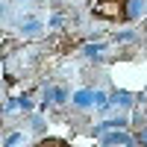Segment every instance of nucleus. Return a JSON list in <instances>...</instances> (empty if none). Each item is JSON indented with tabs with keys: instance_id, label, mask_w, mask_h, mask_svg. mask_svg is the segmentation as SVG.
<instances>
[{
	"instance_id": "1",
	"label": "nucleus",
	"mask_w": 147,
	"mask_h": 147,
	"mask_svg": "<svg viewBox=\"0 0 147 147\" xmlns=\"http://www.w3.org/2000/svg\"><path fill=\"white\" fill-rule=\"evenodd\" d=\"M138 141L129 136L127 129H109L100 136V147H136Z\"/></svg>"
},
{
	"instance_id": "2",
	"label": "nucleus",
	"mask_w": 147,
	"mask_h": 147,
	"mask_svg": "<svg viewBox=\"0 0 147 147\" xmlns=\"http://www.w3.org/2000/svg\"><path fill=\"white\" fill-rule=\"evenodd\" d=\"M68 100H71V91L65 85H44V100H41L44 109L47 106H65Z\"/></svg>"
},
{
	"instance_id": "3",
	"label": "nucleus",
	"mask_w": 147,
	"mask_h": 147,
	"mask_svg": "<svg viewBox=\"0 0 147 147\" xmlns=\"http://www.w3.org/2000/svg\"><path fill=\"white\" fill-rule=\"evenodd\" d=\"M94 94L97 88H77L71 94V106L80 109V112H88V109H94Z\"/></svg>"
},
{
	"instance_id": "4",
	"label": "nucleus",
	"mask_w": 147,
	"mask_h": 147,
	"mask_svg": "<svg viewBox=\"0 0 147 147\" xmlns=\"http://www.w3.org/2000/svg\"><path fill=\"white\" fill-rule=\"evenodd\" d=\"M18 32H21V38H38V35L44 32V21L35 18V15H30V18H24L18 24Z\"/></svg>"
},
{
	"instance_id": "5",
	"label": "nucleus",
	"mask_w": 147,
	"mask_h": 147,
	"mask_svg": "<svg viewBox=\"0 0 147 147\" xmlns=\"http://www.w3.org/2000/svg\"><path fill=\"white\" fill-rule=\"evenodd\" d=\"M121 15H124V21H141L147 15V0H124Z\"/></svg>"
},
{
	"instance_id": "6",
	"label": "nucleus",
	"mask_w": 147,
	"mask_h": 147,
	"mask_svg": "<svg viewBox=\"0 0 147 147\" xmlns=\"http://www.w3.org/2000/svg\"><path fill=\"white\" fill-rule=\"evenodd\" d=\"M136 106V94H129V91H112L109 94V112L112 109H121V112H127V109Z\"/></svg>"
},
{
	"instance_id": "7",
	"label": "nucleus",
	"mask_w": 147,
	"mask_h": 147,
	"mask_svg": "<svg viewBox=\"0 0 147 147\" xmlns=\"http://www.w3.org/2000/svg\"><path fill=\"white\" fill-rule=\"evenodd\" d=\"M127 127H129V118L127 115H115V118L100 121V124L94 127V136H103V132H109V129H127Z\"/></svg>"
},
{
	"instance_id": "8",
	"label": "nucleus",
	"mask_w": 147,
	"mask_h": 147,
	"mask_svg": "<svg viewBox=\"0 0 147 147\" xmlns=\"http://www.w3.org/2000/svg\"><path fill=\"white\" fill-rule=\"evenodd\" d=\"M3 147H30V136L24 129H12V132H6Z\"/></svg>"
},
{
	"instance_id": "9",
	"label": "nucleus",
	"mask_w": 147,
	"mask_h": 147,
	"mask_svg": "<svg viewBox=\"0 0 147 147\" xmlns=\"http://www.w3.org/2000/svg\"><path fill=\"white\" fill-rule=\"evenodd\" d=\"M103 53H106V44H85V47H82V56L91 59V62H100Z\"/></svg>"
},
{
	"instance_id": "10",
	"label": "nucleus",
	"mask_w": 147,
	"mask_h": 147,
	"mask_svg": "<svg viewBox=\"0 0 147 147\" xmlns=\"http://www.w3.org/2000/svg\"><path fill=\"white\" fill-rule=\"evenodd\" d=\"M136 38H138L136 30H121V32L115 35V41H121V44H129V41H136Z\"/></svg>"
},
{
	"instance_id": "11",
	"label": "nucleus",
	"mask_w": 147,
	"mask_h": 147,
	"mask_svg": "<svg viewBox=\"0 0 147 147\" xmlns=\"http://www.w3.org/2000/svg\"><path fill=\"white\" fill-rule=\"evenodd\" d=\"M18 103H21V112H32V109H35V103H32V97H30V94H21V97H18Z\"/></svg>"
},
{
	"instance_id": "12",
	"label": "nucleus",
	"mask_w": 147,
	"mask_h": 147,
	"mask_svg": "<svg viewBox=\"0 0 147 147\" xmlns=\"http://www.w3.org/2000/svg\"><path fill=\"white\" fill-rule=\"evenodd\" d=\"M62 24H65V18L59 15V12H53V15H50V21H47V27H50V30H59Z\"/></svg>"
},
{
	"instance_id": "13",
	"label": "nucleus",
	"mask_w": 147,
	"mask_h": 147,
	"mask_svg": "<svg viewBox=\"0 0 147 147\" xmlns=\"http://www.w3.org/2000/svg\"><path fill=\"white\" fill-rule=\"evenodd\" d=\"M30 127H32V132H41V129H44V118H38V115H32V121H30Z\"/></svg>"
},
{
	"instance_id": "14",
	"label": "nucleus",
	"mask_w": 147,
	"mask_h": 147,
	"mask_svg": "<svg viewBox=\"0 0 147 147\" xmlns=\"http://www.w3.org/2000/svg\"><path fill=\"white\" fill-rule=\"evenodd\" d=\"M136 141H138L141 147H147V127H141V129H138V136H136Z\"/></svg>"
}]
</instances>
